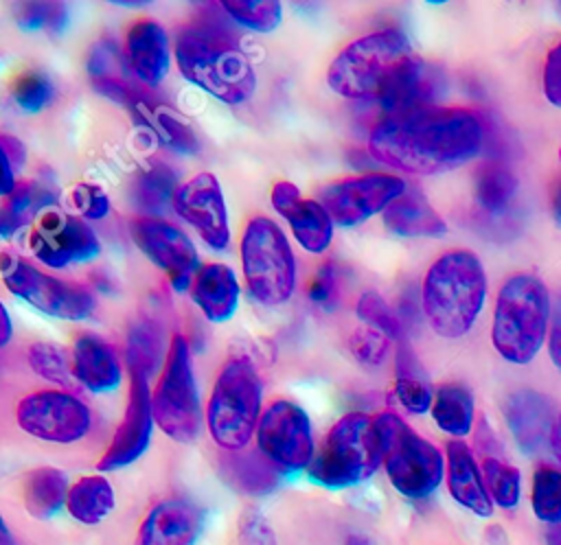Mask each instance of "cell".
Masks as SVG:
<instances>
[{
	"label": "cell",
	"instance_id": "1",
	"mask_svg": "<svg viewBox=\"0 0 561 545\" xmlns=\"http://www.w3.org/2000/svg\"><path fill=\"white\" fill-rule=\"evenodd\" d=\"M329 88L353 101H375L383 116L434 105L436 77L399 28H381L346 44L327 70Z\"/></svg>",
	"mask_w": 561,
	"mask_h": 545
},
{
	"label": "cell",
	"instance_id": "2",
	"mask_svg": "<svg viewBox=\"0 0 561 545\" xmlns=\"http://www.w3.org/2000/svg\"><path fill=\"white\" fill-rule=\"evenodd\" d=\"M482 118L460 105H430L383 116L368 134V153L410 175H438L473 160L484 147Z\"/></svg>",
	"mask_w": 561,
	"mask_h": 545
},
{
	"label": "cell",
	"instance_id": "3",
	"mask_svg": "<svg viewBox=\"0 0 561 545\" xmlns=\"http://www.w3.org/2000/svg\"><path fill=\"white\" fill-rule=\"evenodd\" d=\"M197 11L191 24L175 33L173 57L180 74L226 105L245 103L256 90V72L239 48L237 24L221 2L215 11L208 4Z\"/></svg>",
	"mask_w": 561,
	"mask_h": 545
},
{
	"label": "cell",
	"instance_id": "4",
	"mask_svg": "<svg viewBox=\"0 0 561 545\" xmlns=\"http://www.w3.org/2000/svg\"><path fill=\"white\" fill-rule=\"evenodd\" d=\"M486 298V274L476 252L449 250L425 271L421 309L427 326L445 339L467 335L478 322Z\"/></svg>",
	"mask_w": 561,
	"mask_h": 545
},
{
	"label": "cell",
	"instance_id": "5",
	"mask_svg": "<svg viewBox=\"0 0 561 545\" xmlns=\"http://www.w3.org/2000/svg\"><path fill=\"white\" fill-rule=\"evenodd\" d=\"M550 293L535 274L508 276L495 298L491 341L497 355L515 366L530 363L548 337Z\"/></svg>",
	"mask_w": 561,
	"mask_h": 545
},
{
	"label": "cell",
	"instance_id": "6",
	"mask_svg": "<svg viewBox=\"0 0 561 545\" xmlns=\"http://www.w3.org/2000/svg\"><path fill=\"white\" fill-rule=\"evenodd\" d=\"M263 414V381L256 363L245 355H232L221 366L210 387L204 425L221 451L245 449Z\"/></svg>",
	"mask_w": 561,
	"mask_h": 545
},
{
	"label": "cell",
	"instance_id": "7",
	"mask_svg": "<svg viewBox=\"0 0 561 545\" xmlns=\"http://www.w3.org/2000/svg\"><path fill=\"white\" fill-rule=\"evenodd\" d=\"M381 466V444L375 418L348 411L333 422L307 468L309 482L329 490L357 486Z\"/></svg>",
	"mask_w": 561,
	"mask_h": 545
},
{
	"label": "cell",
	"instance_id": "8",
	"mask_svg": "<svg viewBox=\"0 0 561 545\" xmlns=\"http://www.w3.org/2000/svg\"><path fill=\"white\" fill-rule=\"evenodd\" d=\"M241 274L250 298L261 306H280L296 291V256L283 228L265 214L248 219L241 241Z\"/></svg>",
	"mask_w": 561,
	"mask_h": 545
},
{
	"label": "cell",
	"instance_id": "9",
	"mask_svg": "<svg viewBox=\"0 0 561 545\" xmlns=\"http://www.w3.org/2000/svg\"><path fill=\"white\" fill-rule=\"evenodd\" d=\"M375 429L381 444V466L392 488L408 499L430 497L445 477L443 453L394 411L377 414Z\"/></svg>",
	"mask_w": 561,
	"mask_h": 545
},
{
	"label": "cell",
	"instance_id": "10",
	"mask_svg": "<svg viewBox=\"0 0 561 545\" xmlns=\"http://www.w3.org/2000/svg\"><path fill=\"white\" fill-rule=\"evenodd\" d=\"M156 427L175 442H193L204 425L202 398L193 372V357L182 333L169 339L167 357L151 390Z\"/></svg>",
	"mask_w": 561,
	"mask_h": 545
},
{
	"label": "cell",
	"instance_id": "11",
	"mask_svg": "<svg viewBox=\"0 0 561 545\" xmlns=\"http://www.w3.org/2000/svg\"><path fill=\"white\" fill-rule=\"evenodd\" d=\"M2 285L35 311L68 322H83L96 309L88 285L53 276L18 254H0Z\"/></svg>",
	"mask_w": 561,
	"mask_h": 545
},
{
	"label": "cell",
	"instance_id": "12",
	"mask_svg": "<svg viewBox=\"0 0 561 545\" xmlns=\"http://www.w3.org/2000/svg\"><path fill=\"white\" fill-rule=\"evenodd\" d=\"M256 449L285 475L307 473L316 440L309 414L289 398H274L263 407L254 431Z\"/></svg>",
	"mask_w": 561,
	"mask_h": 545
},
{
	"label": "cell",
	"instance_id": "13",
	"mask_svg": "<svg viewBox=\"0 0 561 545\" xmlns=\"http://www.w3.org/2000/svg\"><path fill=\"white\" fill-rule=\"evenodd\" d=\"M18 427L44 442L72 444L88 436L92 427L90 407L70 390H35L18 401Z\"/></svg>",
	"mask_w": 561,
	"mask_h": 545
},
{
	"label": "cell",
	"instance_id": "14",
	"mask_svg": "<svg viewBox=\"0 0 561 545\" xmlns=\"http://www.w3.org/2000/svg\"><path fill=\"white\" fill-rule=\"evenodd\" d=\"M405 190L408 184L403 177L383 171H370L324 184L318 190V201L327 208L335 225L353 228L375 217L377 212H383Z\"/></svg>",
	"mask_w": 561,
	"mask_h": 545
},
{
	"label": "cell",
	"instance_id": "15",
	"mask_svg": "<svg viewBox=\"0 0 561 545\" xmlns=\"http://www.w3.org/2000/svg\"><path fill=\"white\" fill-rule=\"evenodd\" d=\"M129 234L136 247L167 274L173 291H191L202 263L195 243L180 225L164 217H136L129 223Z\"/></svg>",
	"mask_w": 561,
	"mask_h": 545
},
{
	"label": "cell",
	"instance_id": "16",
	"mask_svg": "<svg viewBox=\"0 0 561 545\" xmlns=\"http://www.w3.org/2000/svg\"><path fill=\"white\" fill-rule=\"evenodd\" d=\"M28 247L33 256L50 269L88 263L101 254V241L92 225L79 214L57 208L44 212L35 221L28 234Z\"/></svg>",
	"mask_w": 561,
	"mask_h": 545
},
{
	"label": "cell",
	"instance_id": "17",
	"mask_svg": "<svg viewBox=\"0 0 561 545\" xmlns=\"http://www.w3.org/2000/svg\"><path fill=\"white\" fill-rule=\"evenodd\" d=\"M171 210L188 223L215 252L230 245V223L224 190L213 173H197L182 182L173 195Z\"/></svg>",
	"mask_w": 561,
	"mask_h": 545
},
{
	"label": "cell",
	"instance_id": "18",
	"mask_svg": "<svg viewBox=\"0 0 561 545\" xmlns=\"http://www.w3.org/2000/svg\"><path fill=\"white\" fill-rule=\"evenodd\" d=\"M129 372V392L123 420L118 422L107 449L96 462V471H118L136 462L151 444V433L156 427L151 409L149 376L140 370Z\"/></svg>",
	"mask_w": 561,
	"mask_h": 545
},
{
	"label": "cell",
	"instance_id": "19",
	"mask_svg": "<svg viewBox=\"0 0 561 545\" xmlns=\"http://www.w3.org/2000/svg\"><path fill=\"white\" fill-rule=\"evenodd\" d=\"M272 208L289 223L291 236L309 254H324L333 241V219L318 199H305L294 182H276L270 190Z\"/></svg>",
	"mask_w": 561,
	"mask_h": 545
},
{
	"label": "cell",
	"instance_id": "20",
	"mask_svg": "<svg viewBox=\"0 0 561 545\" xmlns=\"http://www.w3.org/2000/svg\"><path fill=\"white\" fill-rule=\"evenodd\" d=\"M204 508L182 495L156 501L142 517L134 545H195L204 532Z\"/></svg>",
	"mask_w": 561,
	"mask_h": 545
},
{
	"label": "cell",
	"instance_id": "21",
	"mask_svg": "<svg viewBox=\"0 0 561 545\" xmlns=\"http://www.w3.org/2000/svg\"><path fill=\"white\" fill-rule=\"evenodd\" d=\"M88 77L92 81V88L103 94L110 101H116L121 105H127L129 109H136L138 105L147 103V88H142L129 66L125 50L116 44L112 37H101L92 44L88 53Z\"/></svg>",
	"mask_w": 561,
	"mask_h": 545
},
{
	"label": "cell",
	"instance_id": "22",
	"mask_svg": "<svg viewBox=\"0 0 561 545\" xmlns=\"http://www.w3.org/2000/svg\"><path fill=\"white\" fill-rule=\"evenodd\" d=\"M123 50L134 79L142 88L160 85L171 68L169 33L153 18H138L129 24Z\"/></svg>",
	"mask_w": 561,
	"mask_h": 545
},
{
	"label": "cell",
	"instance_id": "23",
	"mask_svg": "<svg viewBox=\"0 0 561 545\" xmlns=\"http://www.w3.org/2000/svg\"><path fill=\"white\" fill-rule=\"evenodd\" d=\"M72 374L77 385L92 394H105L121 385L123 363L116 348L96 333H81L72 344Z\"/></svg>",
	"mask_w": 561,
	"mask_h": 545
},
{
	"label": "cell",
	"instance_id": "24",
	"mask_svg": "<svg viewBox=\"0 0 561 545\" xmlns=\"http://www.w3.org/2000/svg\"><path fill=\"white\" fill-rule=\"evenodd\" d=\"M445 479L451 499L478 517L493 514L482 468L478 466L471 449L462 440H449L445 449Z\"/></svg>",
	"mask_w": 561,
	"mask_h": 545
},
{
	"label": "cell",
	"instance_id": "25",
	"mask_svg": "<svg viewBox=\"0 0 561 545\" xmlns=\"http://www.w3.org/2000/svg\"><path fill=\"white\" fill-rule=\"evenodd\" d=\"M217 473L237 492L261 497L274 492L285 475L254 447L239 451H217Z\"/></svg>",
	"mask_w": 561,
	"mask_h": 545
},
{
	"label": "cell",
	"instance_id": "26",
	"mask_svg": "<svg viewBox=\"0 0 561 545\" xmlns=\"http://www.w3.org/2000/svg\"><path fill=\"white\" fill-rule=\"evenodd\" d=\"M191 298L208 322H228L237 313L241 285L226 263H202L191 285Z\"/></svg>",
	"mask_w": 561,
	"mask_h": 545
},
{
	"label": "cell",
	"instance_id": "27",
	"mask_svg": "<svg viewBox=\"0 0 561 545\" xmlns=\"http://www.w3.org/2000/svg\"><path fill=\"white\" fill-rule=\"evenodd\" d=\"M506 422L524 451H537L550 433L554 420L546 396L533 390L513 392L504 403Z\"/></svg>",
	"mask_w": 561,
	"mask_h": 545
},
{
	"label": "cell",
	"instance_id": "28",
	"mask_svg": "<svg viewBox=\"0 0 561 545\" xmlns=\"http://www.w3.org/2000/svg\"><path fill=\"white\" fill-rule=\"evenodd\" d=\"M383 225L403 239L438 236L447 232L445 219L419 190L412 188H408L383 210Z\"/></svg>",
	"mask_w": 561,
	"mask_h": 545
},
{
	"label": "cell",
	"instance_id": "29",
	"mask_svg": "<svg viewBox=\"0 0 561 545\" xmlns=\"http://www.w3.org/2000/svg\"><path fill=\"white\" fill-rule=\"evenodd\" d=\"M70 482L57 466H35L22 479V499L26 512L37 521H48L66 510Z\"/></svg>",
	"mask_w": 561,
	"mask_h": 545
},
{
	"label": "cell",
	"instance_id": "30",
	"mask_svg": "<svg viewBox=\"0 0 561 545\" xmlns=\"http://www.w3.org/2000/svg\"><path fill=\"white\" fill-rule=\"evenodd\" d=\"M180 182L175 171L164 162H149L129 184V199L142 217H160L173 204Z\"/></svg>",
	"mask_w": 561,
	"mask_h": 545
},
{
	"label": "cell",
	"instance_id": "31",
	"mask_svg": "<svg viewBox=\"0 0 561 545\" xmlns=\"http://www.w3.org/2000/svg\"><path fill=\"white\" fill-rule=\"evenodd\" d=\"M116 506L114 488L101 473L83 475L70 484L66 497V512L81 525H99Z\"/></svg>",
	"mask_w": 561,
	"mask_h": 545
},
{
	"label": "cell",
	"instance_id": "32",
	"mask_svg": "<svg viewBox=\"0 0 561 545\" xmlns=\"http://www.w3.org/2000/svg\"><path fill=\"white\" fill-rule=\"evenodd\" d=\"M430 414L440 431L454 436V440H462L473 429L476 403L471 390L456 381L440 383L434 390Z\"/></svg>",
	"mask_w": 561,
	"mask_h": 545
},
{
	"label": "cell",
	"instance_id": "33",
	"mask_svg": "<svg viewBox=\"0 0 561 545\" xmlns=\"http://www.w3.org/2000/svg\"><path fill=\"white\" fill-rule=\"evenodd\" d=\"M397 379H394V387H392V396L394 401L410 414H425L432 407L434 401V390L421 368L419 357L414 355V350L408 346L405 339H399L397 346Z\"/></svg>",
	"mask_w": 561,
	"mask_h": 545
},
{
	"label": "cell",
	"instance_id": "34",
	"mask_svg": "<svg viewBox=\"0 0 561 545\" xmlns=\"http://www.w3.org/2000/svg\"><path fill=\"white\" fill-rule=\"evenodd\" d=\"M134 112L136 118L147 129H151L160 144H164L167 149L182 155H195L199 151V138L195 129L178 112L162 105H153L151 101L138 105Z\"/></svg>",
	"mask_w": 561,
	"mask_h": 545
},
{
	"label": "cell",
	"instance_id": "35",
	"mask_svg": "<svg viewBox=\"0 0 561 545\" xmlns=\"http://www.w3.org/2000/svg\"><path fill=\"white\" fill-rule=\"evenodd\" d=\"M167 348L169 344L164 339V331L156 320L142 317L134 322L125 337L127 370H140L151 376L156 370L162 368Z\"/></svg>",
	"mask_w": 561,
	"mask_h": 545
},
{
	"label": "cell",
	"instance_id": "36",
	"mask_svg": "<svg viewBox=\"0 0 561 545\" xmlns=\"http://www.w3.org/2000/svg\"><path fill=\"white\" fill-rule=\"evenodd\" d=\"M517 190L515 173L500 162H484L473 175V195L484 212L497 214L506 210Z\"/></svg>",
	"mask_w": 561,
	"mask_h": 545
},
{
	"label": "cell",
	"instance_id": "37",
	"mask_svg": "<svg viewBox=\"0 0 561 545\" xmlns=\"http://www.w3.org/2000/svg\"><path fill=\"white\" fill-rule=\"evenodd\" d=\"M4 208L11 212L20 228L35 223L44 212L53 210L57 204V193L37 179L18 182L15 188L4 197Z\"/></svg>",
	"mask_w": 561,
	"mask_h": 545
},
{
	"label": "cell",
	"instance_id": "38",
	"mask_svg": "<svg viewBox=\"0 0 561 545\" xmlns=\"http://www.w3.org/2000/svg\"><path fill=\"white\" fill-rule=\"evenodd\" d=\"M26 361L39 379L55 383L59 390H72L77 385L72 357L53 341H33L26 348Z\"/></svg>",
	"mask_w": 561,
	"mask_h": 545
},
{
	"label": "cell",
	"instance_id": "39",
	"mask_svg": "<svg viewBox=\"0 0 561 545\" xmlns=\"http://www.w3.org/2000/svg\"><path fill=\"white\" fill-rule=\"evenodd\" d=\"M480 468H482V477H484L491 501L504 510H513L519 503V495H522L519 468L495 455H486Z\"/></svg>",
	"mask_w": 561,
	"mask_h": 545
},
{
	"label": "cell",
	"instance_id": "40",
	"mask_svg": "<svg viewBox=\"0 0 561 545\" xmlns=\"http://www.w3.org/2000/svg\"><path fill=\"white\" fill-rule=\"evenodd\" d=\"M530 506L541 523H561V468L541 464L533 475Z\"/></svg>",
	"mask_w": 561,
	"mask_h": 545
},
{
	"label": "cell",
	"instance_id": "41",
	"mask_svg": "<svg viewBox=\"0 0 561 545\" xmlns=\"http://www.w3.org/2000/svg\"><path fill=\"white\" fill-rule=\"evenodd\" d=\"M221 7L237 26L254 33L274 31L283 18L278 0H224Z\"/></svg>",
	"mask_w": 561,
	"mask_h": 545
},
{
	"label": "cell",
	"instance_id": "42",
	"mask_svg": "<svg viewBox=\"0 0 561 545\" xmlns=\"http://www.w3.org/2000/svg\"><path fill=\"white\" fill-rule=\"evenodd\" d=\"M11 96L15 105L26 114H37L46 109L55 98V85L50 77L42 70H26L18 74L11 83Z\"/></svg>",
	"mask_w": 561,
	"mask_h": 545
},
{
	"label": "cell",
	"instance_id": "43",
	"mask_svg": "<svg viewBox=\"0 0 561 545\" xmlns=\"http://www.w3.org/2000/svg\"><path fill=\"white\" fill-rule=\"evenodd\" d=\"M357 317L364 322V326H370L379 333H383L388 339H403V324L397 315V311L373 289L364 291L357 298L355 304Z\"/></svg>",
	"mask_w": 561,
	"mask_h": 545
},
{
	"label": "cell",
	"instance_id": "44",
	"mask_svg": "<svg viewBox=\"0 0 561 545\" xmlns=\"http://www.w3.org/2000/svg\"><path fill=\"white\" fill-rule=\"evenodd\" d=\"M13 9V20L22 31L61 33L68 22V9L61 2H20Z\"/></svg>",
	"mask_w": 561,
	"mask_h": 545
},
{
	"label": "cell",
	"instance_id": "45",
	"mask_svg": "<svg viewBox=\"0 0 561 545\" xmlns=\"http://www.w3.org/2000/svg\"><path fill=\"white\" fill-rule=\"evenodd\" d=\"M390 341L392 339L370 326H357L348 337V350L357 363L366 368H377L386 361Z\"/></svg>",
	"mask_w": 561,
	"mask_h": 545
},
{
	"label": "cell",
	"instance_id": "46",
	"mask_svg": "<svg viewBox=\"0 0 561 545\" xmlns=\"http://www.w3.org/2000/svg\"><path fill=\"white\" fill-rule=\"evenodd\" d=\"M337 289H340V271L333 260L320 263L316 274L307 285V298L311 304L320 306L322 311H333L337 304Z\"/></svg>",
	"mask_w": 561,
	"mask_h": 545
},
{
	"label": "cell",
	"instance_id": "47",
	"mask_svg": "<svg viewBox=\"0 0 561 545\" xmlns=\"http://www.w3.org/2000/svg\"><path fill=\"white\" fill-rule=\"evenodd\" d=\"M237 541L239 545H276V532L256 506H248L237 521Z\"/></svg>",
	"mask_w": 561,
	"mask_h": 545
},
{
	"label": "cell",
	"instance_id": "48",
	"mask_svg": "<svg viewBox=\"0 0 561 545\" xmlns=\"http://www.w3.org/2000/svg\"><path fill=\"white\" fill-rule=\"evenodd\" d=\"M70 199H72V206L79 212V217L85 219L88 223L101 221L110 212V197L99 184H90V182L77 184L72 188Z\"/></svg>",
	"mask_w": 561,
	"mask_h": 545
},
{
	"label": "cell",
	"instance_id": "49",
	"mask_svg": "<svg viewBox=\"0 0 561 545\" xmlns=\"http://www.w3.org/2000/svg\"><path fill=\"white\" fill-rule=\"evenodd\" d=\"M543 96L561 107V42H557L543 61Z\"/></svg>",
	"mask_w": 561,
	"mask_h": 545
},
{
	"label": "cell",
	"instance_id": "50",
	"mask_svg": "<svg viewBox=\"0 0 561 545\" xmlns=\"http://www.w3.org/2000/svg\"><path fill=\"white\" fill-rule=\"evenodd\" d=\"M548 355L554 368L561 372V293L550 304V324H548Z\"/></svg>",
	"mask_w": 561,
	"mask_h": 545
},
{
	"label": "cell",
	"instance_id": "51",
	"mask_svg": "<svg viewBox=\"0 0 561 545\" xmlns=\"http://www.w3.org/2000/svg\"><path fill=\"white\" fill-rule=\"evenodd\" d=\"M18 179H15V169L7 155V149L0 140V197L4 199L13 188H15Z\"/></svg>",
	"mask_w": 561,
	"mask_h": 545
},
{
	"label": "cell",
	"instance_id": "52",
	"mask_svg": "<svg viewBox=\"0 0 561 545\" xmlns=\"http://www.w3.org/2000/svg\"><path fill=\"white\" fill-rule=\"evenodd\" d=\"M0 140H2V144H4V149H7V155H9L11 164H13V169L22 166L24 155H26L22 142H20L18 138H13V136H7V134H0Z\"/></svg>",
	"mask_w": 561,
	"mask_h": 545
},
{
	"label": "cell",
	"instance_id": "53",
	"mask_svg": "<svg viewBox=\"0 0 561 545\" xmlns=\"http://www.w3.org/2000/svg\"><path fill=\"white\" fill-rule=\"evenodd\" d=\"M22 228L15 223V219L11 217V212L4 208V204H0V243L9 241L11 236H15Z\"/></svg>",
	"mask_w": 561,
	"mask_h": 545
},
{
	"label": "cell",
	"instance_id": "54",
	"mask_svg": "<svg viewBox=\"0 0 561 545\" xmlns=\"http://www.w3.org/2000/svg\"><path fill=\"white\" fill-rule=\"evenodd\" d=\"M13 339V320L0 300V348H7Z\"/></svg>",
	"mask_w": 561,
	"mask_h": 545
},
{
	"label": "cell",
	"instance_id": "55",
	"mask_svg": "<svg viewBox=\"0 0 561 545\" xmlns=\"http://www.w3.org/2000/svg\"><path fill=\"white\" fill-rule=\"evenodd\" d=\"M548 442H550V449H552L554 457L561 462V411L554 416V420H552V425H550Z\"/></svg>",
	"mask_w": 561,
	"mask_h": 545
},
{
	"label": "cell",
	"instance_id": "56",
	"mask_svg": "<svg viewBox=\"0 0 561 545\" xmlns=\"http://www.w3.org/2000/svg\"><path fill=\"white\" fill-rule=\"evenodd\" d=\"M552 214H554L557 223L561 225V179H557V184L552 188Z\"/></svg>",
	"mask_w": 561,
	"mask_h": 545
},
{
	"label": "cell",
	"instance_id": "57",
	"mask_svg": "<svg viewBox=\"0 0 561 545\" xmlns=\"http://www.w3.org/2000/svg\"><path fill=\"white\" fill-rule=\"evenodd\" d=\"M0 545H18L15 536L11 534L9 525H7V523H4V519H2V514H0Z\"/></svg>",
	"mask_w": 561,
	"mask_h": 545
},
{
	"label": "cell",
	"instance_id": "58",
	"mask_svg": "<svg viewBox=\"0 0 561 545\" xmlns=\"http://www.w3.org/2000/svg\"><path fill=\"white\" fill-rule=\"evenodd\" d=\"M546 545H561V523L546 530Z\"/></svg>",
	"mask_w": 561,
	"mask_h": 545
},
{
	"label": "cell",
	"instance_id": "59",
	"mask_svg": "<svg viewBox=\"0 0 561 545\" xmlns=\"http://www.w3.org/2000/svg\"><path fill=\"white\" fill-rule=\"evenodd\" d=\"M344 545H375V543L368 536H364V534H348L344 538Z\"/></svg>",
	"mask_w": 561,
	"mask_h": 545
},
{
	"label": "cell",
	"instance_id": "60",
	"mask_svg": "<svg viewBox=\"0 0 561 545\" xmlns=\"http://www.w3.org/2000/svg\"><path fill=\"white\" fill-rule=\"evenodd\" d=\"M559 160H561V147H559Z\"/></svg>",
	"mask_w": 561,
	"mask_h": 545
}]
</instances>
